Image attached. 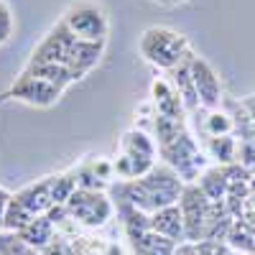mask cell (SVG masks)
I'll use <instances>...</instances> for the list:
<instances>
[{"instance_id": "cell-1", "label": "cell", "mask_w": 255, "mask_h": 255, "mask_svg": "<svg viewBox=\"0 0 255 255\" xmlns=\"http://www.w3.org/2000/svg\"><path fill=\"white\" fill-rule=\"evenodd\" d=\"M184 181L181 176L168 166H153L151 171L140 179L133 181H118L113 186V194L118 197V202H128L135 209L145 212V215H153L158 209L174 207L181 199L184 191Z\"/></svg>"}, {"instance_id": "cell-2", "label": "cell", "mask_w": 255, "mask_h": 255, "mask_svg": "<svg viewBox=\"0 0 255 255\" xmlns=\"http://www.w3.org/2000/svg\"><path fill=\"white\" fill-rule=\"evenodd\" d=\"M138 49L148 64H153V67H158L163 72L176 69L179 64H184L191 56L186 36L179 31H171V28H163V26L145 28L138 41Z\"/></svg>"}, {"instance_id": "cell-3", "label": "cell", "mask_w": 255, "mask_h": 255, "mask_svg": "<svg viewBox=\"0 0 255 255\" xmlns=\"http://www.w3.org/2000/svg\"><path fill=\"white\" fill-rule=\"evenodd\" d=\"M156 143L151 135H145L143 130H128L120 140V156L113 161L115 174L123 176L125 181H133L145 176L156 166Z\"/></svg>"}, {"instance_id": "cell-4", "label": "cell", "mask_w": 255, "mask_h": 255, "mask_svg": "<svg viewBox=\"0 0 255 255\" xmlns=\"http://www.w3.org/2000/svg\"><path fill=\"white\" fill-rule=\"evenodd\" d=\"M61 23L72 31V36L82 41H108V13L100 3L92 0H79L67 8V13L61 15Z\"/></svg>"}, {"instance_id": "cell-5", "label": "cell", "mask_w": 255, "mask_h": 255, "mask_svg": "<svg viewBox=\"0 0 255 255\" xmlns=\"http://www.w3.org/2000/svg\"><path fill=\"white\" fill-rule=\"evenodd\" d=\"M69 212L72 222L82 225V227H102L108 225V220L113 217L115 204L113 197L105 191H95V189H77L72 199L64 204Z\"/></svg>"}, {"instance_id": "cell-6", "label": "cell", "mask_w": 255, "mask_h": 255, "mask_svg": "<svg viewBox=\"0 0 255 255\" xmlns=\"http://www.w3.org/2000/svg\"><path fill=\"white\" fill-rule=\"evenodd\" d=\"M158 151H161L166 166L174 168V171L181 176L184 184H194V179H199V176L204 174L207 158H204V153L199 151L197 140L191 138L189 133L179 135L174 143H168V145H161Z\"/></svg>"}, {"instance_id": "cell-7", "label": "cell", "mask_w": 255, "mask_h": 255, "mask_svg": "<svg viewBox=\"0 0 255 255\" xmlns=\"http://www.w3.org/2000/svg\"><path fill=\"white\" fill-rule=\"evenodd\" d=\"M179 209H181V217H184L186 243H202L204 232H207V222H209L212 202L199 189V184H186L184 186L181 199H179Z\"/></svg>"}, {"instance_id": "cell-8", "label": "cell", "mask_w": 255, "mask_h": 255, "mask_svg": "<svg viewBox=\"0 0 255 255\" xmlns=\"http://www.w3.org/2000/svg\"><path fill=\"white\" fill-rule=\"evenodd\" d=\"M61 87L56 84L41 79L31 72H20V77L10 84V90L0 95V102L3 100H18V102H26L31 108H51V105L59 102L61 97Z\"/></svg>"}, {"instance_id": "cell-9", "label": "cell", "mask_w": 255, "mask_h": 255, "mask_svg": "<svg viewBox=\"0 0 255 255\" xmlns=\"http://www.w3.org/2000/svg\"><path fill=\"white\" fill-rule=\"evenodd\" d=\"M74 41H77V36H72V31L59 20V23L44 36V41L33 49L28 67H38V64H64V67H67V59H69Z\"/></svg>"}, {"instance_id": "cell-10", "label": "cell", "mask_w": 255, "mask_h": 255, "mask_svg": "<svg viewBox=\"0 0 255 255\" xmlns=\"http://www.w3.org/2000/svg\"><path fill=\"white\" fill-rule=\"evenodd\" d=\"M189 69L194 77V87L199 95V105L209 113V110H220L222 105V82L217 77V72L212 69V64L197 54H191L189 59Z\"/></svg>"}, {"instance_id": "cell-11", "label": "cell", "mask_w": 255, "mask_h": 255, "mask_svg": "<svg viewBox=\"0 0 255 255\" xmlns=\"http://www.w3.org/2000/svg\"><path fill=\"white\" fill-rule=\"evenodd\" d=\"M102 54H105V41H82V38H77L72 51H69V59H67V67L74 74V79L79 82L82 77H87L100 64Z\"/></svg>"}, {"instance_id": "cell-12", "label": "cell", "mask_w": 255, "mask_h": 255, "mask_svg": "<svg viewBox=\"0 0 255 255\" xmlns=\"http://www.w3.org/2000/svg\"><path fill=\"white\" fill-rule=\"evenodd\" d=\"M20 204H23L31 215H49V212L56 207L54 202V191H51V176H44V179H38L28 186H23L20 191H15L13 194Z\"/></svg>"}, {"instance_id": "cell-13", "label": "cell", "mask_w": 255, "mask_h": 255, "mask_svg": "<svg viewBox=\"0 0 255 255\" xmlns=\"http://www.w3.org/2000/svg\"><path fill=\"white\" fill-rule=\"evenodd\" d=\"M151 100H153V108H156V115H166V118H181L184 120V102L179 97V92L174 90L171 82L166 79H156L151 84Z\"/></svg>"}, {"instance_id": "cell-14", "label": "cell", "mask_w": 255, "mask_h": 255, "mask_svg": "<svg viewBox=\"0 0 255 255\" xmlns=\"http://www.w3.org/2000/svg\"><path fill=\"white\" fill-rule=\"evenodd\" d=\"M151 230H153V232H158V235H163V238H168V240H174L176 245L186 243L184 217H181L179 204L153 212V215H151Z\"/></svg>"}, {"instance_id": "cell-15", "label": "cell", "mask_w": 255, "mask_h": 255, "mask_svg": "<svg viewBox=\"0 0 255 255\" xmlns=\"http://www.w3.org/2000/svg\"><path fill=\"white\" fill-rule=\"evenodd\" d=\"M128 248H130L133 255H174L179 245L153 230H145L128 238Z\"/></svg>"}, {"instance_id": "cell-16", "label": "cell", "mask_w": 255, "mask_h": 255, "mask_svg": "<svg viewBox=\"0 0 255 255\" xmlns=\"http://www.w3.org/2000/svg\"><path fill=\"white\" fill-rule=\"evenodd\" d=\"M189 59L184 64H179L176 69H171L168 74H171V84H174V90L179 92L186 113H194V110L202 108V105H199V95H197V87H194V77H191V69H189Z\"/></svg>"}, {"instance_id": "cell-17", "label": "cell", "mask_w": 255, "mask_h": 255, "mask_svg": "<svg viewBox=\"0 0 255 255\" xmlns=\"http://www.w3.org/2000/svg\"><path fill=\"white\" fill-rule=\"evenodd\" d=\"M18 235L23 238L31 248H36L41 253L49 243H54V238L59 235V232H56V225L49 220V215H38V217H33L23 230H20Z\"/></svg>"}, {"instance_id": "cell-18", "label": "cell", "mask_w": 255, "mask_h": 255, "mask_svg": "<svg viewBox=\"0 0 255 255\" xmlns=\"http://www.w3.org/2000/svg\"><path fill=\"white\" fill-rule=\"evenodd\" d=\"M199 189L207 194L209 202H227V171L225 166H215V168H204V174L199 176Z\"/></svg>"}, {"instance_id": "cell-19", "label": "cell", "mask_w": 255, "mask_h": 255, "mask_svg": "<svg viewBox=\"0 0 255 255\" xmlns=\"http://www.w3.org/2000/svg\"><path fill=\"white\" fill-rule=\"evenodd\" d=\"M23 72H31V74H36L41 79L56 84V87H61V90H67L72 82H77L74 74L69 72V67H64V64H38V67H28L26 64Z\"/></svg>"}, {"instance_id": "cell-20", "label": "cell", "mask_w": 255, "mask_h": 255, "mask_svg": "<svg viewBox=\"0 0 255 255\" xmlns=\"http://www.w3.org/2000/svg\"><path fill=\"white\" fill-rule=\"evenodd\" d=\"M225 243H227L232 250H238V253L255 255V230H253L250 225H245V222H232Z\"/></svg>"}, {"instance_id": "cell-21", "label": "cell", "mask_w": 255, "mask_h": 255, "mask_svg": "<svg viewBox=\"0 0 255 255\" xmlns=\"http://www.w3.org/2000/svg\"><path fill=\"white\" fill-rule=\"evenodd\" d=\"M207 148H209V156L220 161V166H230L238 161V140L232 135L207 138Z\"/></svg>"}, {"instance_id": "cell-22", "label": "cell", "mask_w": 255, "mask_h": 255, "mask_svg": "<svg viewBox=\"0 0 255 255\" xmlns=\"http://www.w3.org/2000/svg\"><path fill=\"white\" fill-rule=\"evenodd\" d=\"M153 128H156L158 148H161V145H168V143H174L179 135H184V133H186V128H184V120H181V118H166V115H156Z\"/></svg>"}, {"instance_id": "cell-23", "label": "cell", "mask_w": 255, "mask_h": 255, "mask_svg": "<svg viewBox=\"0 0 255 255\" xmlns=\"http://www.w3.org/2000/svg\"><path fill=\"white\" fill-rule=\"evenodd\" d=\"M33 217H36V215H31V212H28L23 204H20L15 197H10V204H8V209H5L3 230H5V232H20Z\"/></svg>"}, {"instance_id": "cell-24", "label": "cell", "mask_w": 255, "mask_h": 255, "mask_svg": "<svg viewBox=\"0 0 255 255\" xmlns=\"http://www.w3.org/2000/svg\"><path fill=\"white\" fill-rule=\"evenodd\" d=\"M232 128H235V123H232L230 115H225L220 110H209V115L204 118L202 130H204L207 138H220V135H232Z\"/></svg>"}, {"instance_id": "cell-25", "label": "cell", "mask_w": 255, "mask_h": 255, "mask_svg": "<svg viewBox=\"0 0 255 255\" xmlns=\"http://www.w3.org/2000/svg\"><path fill=\"white\" fill-rule=\"evenodd\" d=\"M0 255H41L18 232H0Z\"/></svg>"}, {"instance_id": "cell-26", "label": "cell", "mask_w": 255, "mask_h": 255, "mask_svg": "<svg viewBox=\"0 0 255 255\" xmlns=\"http://www.w3.org/2000/svg\"><path fill=\"white\" fill-rule=\"evenodd\" d=\"M79 189V184H77V176H72V174H61V176H51V191H54V202L59 204V207H64L69 199H72V194Z\"/></svg>"}, {"instance_id": "cell-27", "label": "cell", "mask_w": 255, "mask_h": 255, "mask_svg": "<svg viewBox=\"0 0 255 255\" xmlns=\"http://www.w3.org/2000/svg\"><path fill=\"white\" fill-rule=\"evenodd\" d=\"M197 248H199V255H235V250L227 243H215V240H202L197 243Z\"/></svg>"}, {"instance_id": "cell-28", "label": "cell", "mask_w": 255, "mask_h": 255, "mask_svg": "<svg viewBox=\"0 0 255 255\" xmlns=\"http://www.w3.org/2000/svg\"><path fill=\"white\" fill-rule=\"evenodd\" d=\"M13 33V15H10V8L0 0V44H5Z\"/></svg>"}, {"instance_id": "cell-29", "label": "cell", "mask_w": 255, "mask_h": 255, "mask_svg": "<svg viewBox=\"0 0 255 255\" xmlns=\"http://www.w3.org/2000/svg\"><path fill=\"white\" fill-rule=\"evenodd\" d=\"M41 255H69V243L64 240L61 235H56L54 243H49L44 250H41Z\"/></svg>"}, {"instance_id": "cell-30", "label": "cell", "mask_w": 255, "mask_h": 255, "mask_svg": "<svg viewBox=\"0 0 255 255\" xmlns=\"http://www.w3.org/2000/svg\"><path fill=\"white\" fill-rule=\"evenodd\" d=\"M10 191H5V189H0V227H3V222H5V209H8V204H10Z\"/></svg>"}, {"instance_id": "cell-31", "label": "cell", "mask_w": 255, "mask_h": 255, "mask_svg": "<svg viewBox=\"0 0 255 255\" xmlns=\"http://www.w3.org/2000/svg\"><path fill=\"white\" fill-rule=\"evenodd\" d=\"M174 255H199V248H197V243H181Z\"/></svg>"}, {"instance_id": "cell-32", "label": "cell", "mask_w": 255, "mask_h": 255, "mask_svg": "<svg viewBox=\"0 0 255 255\" xmlns=\"http://www.w3.org/2000/svg\"><path fill=\"white\" fill-rule=\"evenodd\" d=\"M105 255H128V250L123 245H118V243H110L108 250H105Z\"/></svg>"}, {"instance_id": "cell-33", "label": "cell", "mask_w": 255, "mask_h": 255, "mask_svg": "<svg viewBox=\"0 0 255 255\" xmlns=\"http://www.w3.org/2000/svg\"><path fill=\"white\" fill-rule=\"evenodd\" d=\"M153 3H158V5H166V8H174V5H181V3H186V0H153Z\"/></svg>"}, {"instance_id": "cell-34", "label": "cell", "mask_w": 255, "mask_h": 255, "mask_svg": "<svg viewBox=\"0 0 255 255\" xmlns=\"http://www.w3.org/2000/svg\"><path fill=\"white\" fill-rule=\"evenodd\" d=\"M235 255H248V253H238V250H235Z\"/></svg>"}]
</instances>
